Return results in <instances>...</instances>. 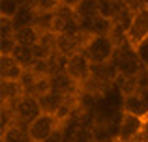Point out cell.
Segmentation results:
<instances>
[{"instance_id":"obj_21","label":"cell","mask_w":148,"mask_h":142,"mask_svg":"<svg viewBox=\"0 0 148 142\" xmlns=\"http://www.w3.org/2000/svg\"><path fill=\"white\" fill-rule=\"evenodd\" d=\"M17 47L15 37H0V56H11Z\"/></svg>"},{"instance_id":"obj_12","label":"cell","mask_w":148,"mask_h":142,"mask_svg":"<svg viewBox=\"0 0 148 142\" xmlns=\"http://www.w3.org/2000/svg\"><path fill=\"white\" fill-rule=\"evenodd\" d=\"M15 41L17 45H25V47H34V45L40 43L41 32L36 28V26H25V28L15 30Z\"/></svg>"},{"instance_id":"obj_15","label":"cell","mask_w":148,"mask_h":142,"mask_svg":"<svg viewBox=\"0 0 148 142\" xmlns=\"http://www.w3.org/2000/svg\"><path fill=\"white\" fill-rule=\"evenodd\" d=\"M0 142H32L28 137L26 127L21 125H10L4 133H0Z\"/></svg>"},{"instance_id":"obj_1","label":"cell","mask_w":148,"mask_h":142,"mask_svg":"<svg viewBox=\"0 0 148 142\" xmlns=\"http://www.w3.org/2000/svg\"><path fill=\"white\" fill-rule=\"evenodd\" d=\"M83 52L88 56L92 64H107L114 60L116 54V45L109 36H92L86 41Z\"/></svg>"},{"instance_id":"obj_14","label":"cell","mask_w":148,"mask_h":142,"mask_svg":"<svg viewBox=\"0 0 148 142\" xmlns=\"http://www.w3.org/2000/svg\"><path fill=\"white\" fill-rule=\"evenodd\" d=\"M114 86L122 97H127V95H133L139 92V80H137V77H127V75H120L118 73V77L114 80Z\"/></svg>"},{"instance_id":"obj_24","label":"cell","mask_w":148,"mask_h":142,"mask_svg":"<svg viewBox=\"0 0 148 142\" xmlns=\"http://www.w3.org/2000/svg\"><path fill=\"white\" fill-rule=\"evenodd\" d=\"M64 133H66V127H60V129H56L49 139H45L43 142H64Z\"/></svg>"},{"instance_id":"obj_8","label":"cell","mask_w":148,"mask_h":142,"mask_svg":"<svg viewBox=\"0 0 148 142\" xmlns=\"http://www.w3.org/2000/svg\"><path fill=\"white\" fill-rule=\"evenodd\" d=\"M51 88H53L54 92H58V94L66 95V97H79L81 92H83V90H81V86L66 71H62V73H58V75L51 77Z\"/></svg>"},{"instance_id":"obj_7","label":"cell","mask_w":148,"mask_h":142,"mask_svg":"<svg viewBox=\"0 0 148 142\" xmlns=\"http://www.w3.org/2000/svg\"><path fill=\"white\" fill-rule=\"evenodd\" d=\"M25 95L21 80H0V103L2 107L13 109V105Z\"/></svg>"},{"instance_id":"obj_13","label":"cell","mask_w":148,"mask_h":142,"mask_svg":"<svg viewBox=\"0 0 148 142\" xmlns=\"http://www.w3.org/2000/svg\"><path fill=\"white\" fill-rule=\"evenodd\" d=\"M11 21H13L15 30L25 28V26H34V21H36V10H34L30 4H23V6L19 7L17 15H15Z\"/></svg>"},{"instance_id":"obj_20","label":"cell","mask_w":148,"mask_h":142,"mask_svg":"<svg viewBox=\"0 0 148 142\" xmlns=\"http://www.w3.org/2000/svg\"><path fill=\"white\" fill-rule=\"evenodd\" d=\"M19 7H21L19 0H0V17L13 19L17 15Z\"/></svg>"},{"instance_id":"obj_6","label":"cell","mask_w":148,"mask_h":142,"mask_svg":"<svg viewBox=\"0 0 148 142\" xmlns=\"http://www.w3.org/2000/svg\"><path fill=\"white\" fill-rule=\"evenodd\" d=\"M146 37H148V6H143L141 10L135 11L133 22L127 30V43L135 49Z\"/></svg>"},{"instance_id":"obj_11","label":"cell","mask_w":148,"mask_h":142,"mask_svg":"<svg viewBox=\"0 0 148 142\" xmlns=\"http://www.w3.org/2000/svg\"><path fill=\"white\" fill-rule=\"evenodd\" d=\"M68 99L69 97H66V95H62V94H58V92L51 90L49 94H45L43 97H40V105H41L43 114H53V116H54V114L58 112V109H60Z\"/></svg>"},{"instance_id":"obj_17","label":"cell","mask_w":148,"mask_h":142,"mask_svg":"<svg viewBox=\"0 0 148 142\" xmlns=\"http://www.w3.org/2000/svg\"><path fill=\"white\" fill-rule=\"evenodd\" d=\"M112 24H114L112 19H107V17H103V15H98V17L92 21V24H90V34L92 36H109L111 30H112Z\"/></svg>"},{"instance_id":"obj_26","label":"cell","mask_w":148,"mask_h":142,"mask_svg":"<svg viewBox=\"0 0 148 142\" xmlns=\"http://www.w3.org/2000/svg\"><path fill=\"white\" fill-rule=\"evenodd\" d=\"M81 0H60V6H66V7H71V10H75L77 6H79Z\"/></svg>"},{"instance_id":"obj_4","label":"cell","mask_w":148,"mask_h":142,"mask_svg":"<svg viewBox=\"0 0 148 142\" xmlns=\"http://www.w3.org/2000/svg\"><path fill=\"white\" fill-rule=\"evenodd\" d=\"M60 127H64V125L58 122L56 116H53V114H41L40 118H36V120L28 125L26 131H28V137H30L32 142H43L45 139H49V137Z\"/></svg>"},{"instance_id":"obj_9","label":"cell","mask_w":148,"mask_h":142,"mask_svg":"<svg viewBox=\"0 0 148 142\" xmlns=\"http://www.w3.org/2000/svg\"><path fill=\"white\" fill-rule=\"evenodd\" d=\"M122 110L130 112V114H135V116L146 118L148 116V101L141 94L127 95V97H122Z\"/></svg>"},{"instance_id":"obj_19","label":"cell","mask_w":148,"mask_h":142,"mask_svg":"<svg viewBox=\"0 0 148 142\" xmlns=\"http://www.w3.org/2000/svg\"><path fill=\"white\" fill-rule=\"evenodd\" d=\"M30 6L41 13H54L60 7V0H30Z\"/></svg>"},{"instance_id":"obj_5","label":"cell","mask_w":148,"mask_h":142,"mask_svg":"<svg viewBox=\"0 0 148 142\" xmlns=\"http://www.w3.org/2000/svg\"><path fill=\"white\" fill-rule=\"evenodd\" d=\"M66 73H68L79 86H83V84L92 77V62L88 60V56L81 51V52H77V54H73L71 58H68Z\"/></svg>"},{"instance_id":"obj_23","label":"cell","mask_w":148,"mask_h":142,"mask_svg":"<svg viewBox=\"0 0 148 142\" xmlns=\"http://www.w3.org/2000/svg\"><path fill=\"white\" fill-rule=\"evenodd\" d=\"M135 54H137V58L141 60V64L148 69V37L146 39H143L141 43L135 47Z\"/></svg>"},{"instance_id":"obj_3","label":"cell","mask_w":148,"mask_h":142,"mask_svg":"<svg viewBox=\"0 0 148 142\" xmlns=\"http://www.w3.org/2000/svg\"><path fill=\"white\" fill-rule=\"evenodd\" d=\"M145 118L130 112H120V120L116 125V140L118 142H137L143 135Z\"/></svg>"},{"instance_id":"obj_2","label":"cell","mask_w":148,"mask_h":142,"mask_svg":"<svg viewBox=\"0 0 148 142\" xmlns=\"http://www.w3.org/2000/svg\"><path fill=\"white\" fill-rule=\"evenodd\" d=\"M13 124L15 125H21V127H26L32 124L36 118H40L43 114L41 110V105H40V99L38 97H32V95H23L17 103L13 105Z\"/></svg>"},{"instance_id":"obj_25","label":"cell","mask_w":148,"mask_h":142,"mask_svg":"<svg viewBox=\"0 0 148 142\" xmlns=\"http://www.w3.org/2000/svg\"><path fill=\"white\" fill-rule=\"evenodd\" d=\"M124 2L127 4V6L131 7V10L133 11H137V10H141L143 6H145V2H143V0H124Z\"/></svg>"},{"instance_id":"obj_22","label":"cell","mask_w":148,"mask_h":142,"mask_svg":"<svg viewBox=\"0 0 148 142\" xmlns=\"http://www.w3.org/2000/svg\"><path fill=\"white\" fill-rule=\"evenodd\" d=\"M13 36H15L13 21L8 17H0V37H13Z\"/></svg>"},{"instance_id":"obj_16","label":"cell","mask_w":148,"mask_h":142,"mask_svg":"<svg viewBox=\"0 0 148 142\" xmlns=\"http://www.w3.org/2000/svg\"><path fill=\"white\" fill-rule=\"evenodd\" d=\"M11 56L15 58V62H17L23 69H30V67L34 66V62H36L32 47H25V45H17Z\"/></svg>"},{"instance_id":"obj_10","label":"cell","mask_w":148,"mask_h":142,"mask_svg":"<svg viewBox=\"0 0 148 142\" xmlns=\"http://www.w3.org/2000/svg\"><path fill=\"white\" fill-rule=\"evenodd\" d=\"M23 69L13 56H0V80H21Z\"/></svg>"},{"instance_id":"obj_18","label":"cell","mask_w":148,"mask_h":142,"mask_svg":"<svg viewBox=\"0 0 148 142\" xmlns=\"http://www.w3.org/2000/svg\"><path fill=\"white\" fill-rule=\"evenodd\" d=\"M53 22H54V13H41V11H36L34 26H36L40 32H53Z\"/></svg>"}]
</instances>
